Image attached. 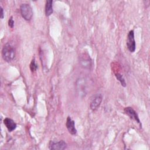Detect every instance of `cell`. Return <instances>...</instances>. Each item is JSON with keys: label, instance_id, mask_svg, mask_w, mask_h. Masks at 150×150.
Masks as SVG:
<instances>
[{"label": "cell", "instance_id": "cell-1", "mask_svg": "<svg viewBox=\"0 0 150 150\" xmlns=\"http://www.w3.org/2000/svg\"><path fill=\"white\" fill-rule=\"evenodd\" d=\"M2 56L3 59L6 62L12 60L15 56V50L14 47L9 43H6L2 50Z\"/></svg>", "mask_w": 150, "mask_h": 150}, {"label": "cell", "instance_id": "cell-2", "mask_svg": "<svg viewBox=\"0 0 150 150\" xmlns=\"http://www.w3.org/2000/svg\"><path fill=\"white\" fill-rule=\"evenodd\" d=\"M22 16L26 21H30L33 16V11L31 6L28 4H22L20 8Z\"/></svg>", "mask_w": 150, "mask_h": 150}, {"label": "cell", "instance_id": "cell-3", "mask_svg": "<svg viewBox=\"0 0 150 150\" xmlns=\"http://www.w3.org/2000/svg\"><path fill=\"white\" fill-rule=\"evenodd\" d=\"M127 46L131 52H134L135 50L136 45L135 41L134 39V30H130L127 36Z\"/></svg>", "mask_w": 150, "mask_h": 150}, {"label": "cell", "instance_id": "cell-4", "mask_svg": "<svg viewBox=\"0 0 150 150\" xmlns=\"http://www.w3.org/2000/svg\"><path fill=\"white\" fill-rule=\"evenodd\" d=\"M66 147V142L62 140L58 142H53L50 141L49 145V148L50 149H54V150H62L65 149Z\"/></svg>", "mask_w": 150, "mask_h": 150}, {"label": "cell", "instance_id": "cell-5", "mask_svg": "<svg viewBox=\"0 0 150 150\" xmlns=\"http://www.w3.org/2000/svg\"><path fill=\"white\" fill-rule=\"evenodd\" d=\"M103 97L101 94H97L94 96L90 103V108L93 111H96L98 109L102 101Z\"/></svg>", "mask_w": 150, "mask_h": 150}, {"label": "cell", "instance_id": "cell-6", "mask_svg": "<svg viewBox=\"0 0 150 150\" xmlns=\"http://www.w3.org/2000/svg\"><path fill=\"white\" fill-rule=\"evenodd\" d=\"M124 112L127 115H128L130 117V118L134 120L136 122L140 124V120L138 117V115L136 112V111L132 107H125L124 108Z\"/></svg>", "mask_w": 150, "mask_h": 150}, {"label": "cell", "instance_id": "cell-7", "mask_svg": "<svg viewBox=\"0 0 150 150\" xmlns=\"http://www.w3.org/2000/svg\"><path fill=\"white\" fill-rule=\"evenodd\" d=\"M66 125L70 134H71V135H75L76 134L77 130L75 128L74 121L69 116L67 118Z\"/></svg>", "mask_w": 150, "mask_h": 150}, {"label": "cell", "instance_id": "cell-8", "mask_svg": "<svg viewBox=\"0 0 150 150\" xmlns=\"http://www.w3.org/2000/svg\"><path fill=\"white\" fill-rule=\"evenodd\" d=\"M4 123L9 132L13 131L16 128V124L9 118H5L4 120Z\"/></svg>", "mask_w": 150, "mask_h": 150}, {"label": "cell", "instance_id": "cell-9", "mask_svg": "<svg viewBox=\"0 0 150 150\" xmlns=\"http://www.w3.org/2000/svg\"><path fill=\"white\" fill-rule=\"evenodd\" d=\"M53 13V1L48 0L46 2L45 14L46 16H49Z\"/></svg>", "mask_w": 150, "mask_h": 150}, {"label": "cell", "instance_id": "cell-10", "mask_svg": "<svg viewBox=\"0 0 150 150\" xmlns=\"http://www.w3.org/2000/svg\"><path fill=\"white\" fill-rule=\"evenodd\" d=\"M115 76L117 79L120 82V83L121 84V85H122L123 87H125V86H126V83H125V79H124L123 76H122L120 73H116Z\"/></svg>", "mask_w": 150, "mask_h": 150}, {"label": "cell", "instance_id": "cell-11", "mask_svg": "<svg viewBox=\"0 0 150 150\" xmlns=\"http://www.w3.org/2000/svg\"><path fill=\"white\" fill-rule=\"evenodd\" d=\"M37 68H38V66L36 64L35 58H33L32 60V61L30 62V69L32 72H34L37 70Z\"/></svg>", "mask_w": 150, "mask_h": 150}, {"label": "cell", "instance_id": "cell-12", "mask_svg": "<svg viewBox=\"0 0 150 150\" xmlns=\"http://www.w3.org/2000/svg\"><path fill=\"white\" fill-rule=\"evenodd\" d=\"M8 25L11 28H13V26H14V21L13 19L12 16H11L9 21H8Z\"/></svg>", "mask_w": 150, "mask_h": 150}, {"label": "cell", "instance_id": "cell-13", "mask_svg": "<svg viewBox=\"0 0 150 150\" xmlns=\"http://www.w3.org/2000/svg\"><path fill=\"white\" fill-rule=\"evenodd\" d=\"M1 19L4 18V10L2 6H1Z\"/></svg>", "mask_w": 150, "mask_h": 150}]
</instances>
